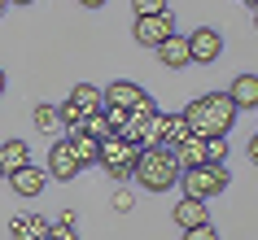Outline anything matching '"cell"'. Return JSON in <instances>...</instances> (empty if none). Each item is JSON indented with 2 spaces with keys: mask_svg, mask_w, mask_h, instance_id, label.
I'll list each match as a JSON object with an SVG mask.
<instances>
[{
  "mask_svg": "<svg viewBox=\"0 0 258 240\" xmlns=\"http://www.w3.org/2000/svg\"><path fill=\"white\" fill-rule=\"evenodd\" d=\"M179 184H184V197L210 201V197H219V192L228 188V171L215 166V162H202V166H192V171L179 175Z\"/></svg>",
  "mask_w": 258,
  "mask_h": 240,
  "instance_id": "obj_3",
  "label": "cell"
},
{
  "mask_svg": "<svg viewBox=\"0 0 258 240\" xmlns=\"http://www.w3.org/2000/svg\"><path fill=\"white\" fill-rule=\"evenodd\" d=\"M70 140V148H75V157H79V166H92V162H101V144H96L92 135H66Z\"/></svg>",
  "mask_w": 258,
  "mask_h": 240,
  "instance_id": "obj_17",
  "label": "cell"
},
{
  "mask_svg": "<svg viewBox=\"0 0 258 240\" xmlns=\"http://www.w3.org/2000/svg\"><path fill=\"white\" fill-rule=\"evenodd\" d=\"M236 114H241V109L232 105L228 92H206V96H197V101L184 105L188 131L202 135V140H210V135H228V127L236 122Z\"/></svg>",
  "mask_w": 258,
  "mask_h": 240,
  "instance_id": "obj_1",
  "label": "cell"
},
{
  "mask_svg": "<svg viewBox=\"0 0 258 240\" xmlns=\"http://www.w3.org/2000/svg\"><path fill=\"white\" fill-rule=\"evenodd\" d=\"M83 9H101V5H105V0H79Z\"/></svg>",
  "mask_w": 258,
  "mask_h": 240,
  "instance_id": "obj_29",
  "label": "cell"
},
{
  "mask_svg": "<svg viewBox=\"0 0 258 240\" xmlns=\"http://www.w3.org/2000/svg\"><path fill=\"white\" fill-rule=\"evenodd\" d=\"M61 122H66V135H79L83 131V122H88V114H83L79 105H75V101H61Z\"/></svg>",
  "mask_w": 258,
  "mask_h": 240,
  "instance_id": "obj_20",
  "label": "cell"
},
{
  "mask_svg": "<svg viewBox=\"0 0 258 240\" xmlns=\"http://www.w3.org/2000/svg\"><path fill=\"white\" fill-rule=\"evenodd\" d=\"M188 53H192V61L210 66V61H219V53H223V35L210 31V27H197V31L188 35Z\"/></svg>",
  "mask_w": 258,
  "mask_h": 240,
  "instance_id": "obj_7",
  "label": "cell"
},
{
  "mask_svg": "<svg viewBox=\"0 0 258 240\" xmlns=\"http://www.w3.org/2000/svg\"><path fill=\"white\" fill-rule=\"evenodd\" d=\"M184 140H192L188 122H184V114H171V118H166V144L162 148H179Z\"/></svg>",
  "mask_w": 258,
  "mask_h": 240,
  "instance_id": "obj_19",
  "label": "cell"
},
{
  "mask_svg": "<svg viewBox=\"0 0 258 240\" xmlns=\"http://www.w3.org/2000/svg\"><path fill=\"white\" fill-rule=\"evenodd\" d=\"M9 184H14V192L18 197H40L44 188H48V171H40V166H22V171H14L9 175Z\"/></svg>",
  "mask_w": 258,
  "mask_h": 240,
  "instance_id": "obj_8",
  "label": "cell"
},
{
  "mask_svg": "<svg viewBox=\"0 0 258 240\" xmlns=\"http://www.w3.org/2000/svg\"><path fill=\"white\" fill-rule=\"evenodd\" d=\"M70 101H75L88 118H92V114H105V88H96V83H75Z\"/></svg>",
  "mask_w": 258,
  "mask_h": 240,
  "instance_id": "obj_14",
  "label": "cell"
},
{
  "mask_svg": "<svg viewBox=\"0 0 258 240\" xmlns=\"http://www.w3.org/2000/svg\"><path fill=\"white\" fill-rule=\"evenodd\" d=\"M245 5H254V14H258V0H245Z\"/></svg>",
  "mask_w": 258,
  "mask_h": 240,
  "instance_id": "obj_33",
  "label": "cell"
},
{
  "mask_svg": "<svg viewBox=\"0 0 258 240\" xmlns=\"http://www.w3.org/2000/svg\"><path fill=\"white\" fill-rule=\"evenodd\" d=\"M179 175H184V166H179L175 148H140V157H136V184L140 188L166 192V188L179 184Z\"/></svg>",
  "mask_w": 258,
  "mask_h": 240,
  "instance_id": "obj_2",
  "label": "cell"
},
{
  "mask_svg": "<svg viewBox=\"0 0 258 240\" xmlns=\"http://www.w3.org/2000/svg\"><path fill=\"white\" fill-rule=\"evenodd\" d=\"M223 157H228V140H223V135H210V140H206V162L223 166Z\"/></svg>",
  "mask_w": 258,
  "mask_h": 240,
  "instance_id": "obj_22",
  "label": "cell"
},
{
  "mask_svg": "<svg viewBox=\"0 0 258 240\" xmlns=\"http://www.w3.org/2000/svg\"><path fill=\"white\" fill-rule=\"evenodd\" d=\"M158 57H162V66L166 70H184L192 66V53H188V35H171V40L158 48Z\"/></svg>",
  "mask_w": 258,
  "mask_h": 240,
  "instance_id": "obj_12",
  "label": "cell"
},
{
  "mask_svg": "<svg viewBox=\"0 0 258 240\" xmlns=\"http://www.w3.org/2000/svg\"><path fill=\"white\" fill-rule=\"evenodd\" d=\"M132 9H136V18H158L166 14V0H132Z\"/></svg>",
  "mask_w": 258,
  "mask_h": 240,
  "instance_id": "obj_23",
  "label": "cell"
},
{
  "mask_svg": "<svg viewBox=\"0 0 258 240\" xmlns=\"http://www.w3.org/2000/svg\"><path fill=\"white\" fill-rule=\"evenodd\" d=\"M136 157H140V148H132L122 135H109L105 144H101V166L114 179H136Z\"/></svg>",
  "mask_w": 258,
  "mask_h": 240,
  "instance_id": "obj_4",
  "label": "cell"
},
{
  "mask_svg": "<svg viewBox=\"0 0 258 240\" xmlns=\"http://www.w3.org/2000/svg\"><path fill=\"white\" fill-rule=\"evenodd\" d=\"M132 205H136L132 192H114V210H118V214H132Z\"/></svg>",
  "mask_w": 258,
  "mask_h": 240,
  "instance_id": "obj_27",
  "label": "cell"
},
{
  "mask_svg": "<svg viewBox=\"0 0 258 240\" xmlns=\"http://www.w3.org/2000/svg\"><path fill=\"white\" fill-rule=\"evenodd\" d=\"M228 96H232L236 109H258V74H236L232 88H228Z\"/></svg>",
  "mask_w": 258,
  "mask_h": 240,
  "instance_id": "obj_13",
  "label": "cell"
},
{
  "mask_svg": "<svg viewBox=\"0 0 258 240\" xmlns=\"http://www.w3.org/2000/svg\"><path fill=\"white\" fill-rule=\"evenodd\" d=\"M79 171H83V166H79V157H75L70 140L61 135V140H57V144L48 148V175H53V179H61V184H70V179H75Z\"/></svg>",
  "mask_w": 258,
  "mask_h": 240,
  "instance_id": "obj_6",
  "label": "cell"
},
{
  "mask_svg": "<svg viewBox=\"0 0 258 240\" xmlns=\"http://www.w3.org/2000/svg\"><path fill=\"white\" fill-rule=\"evenodd\" d=\"M249 162H254V166H258V135H254V140H249Z\"/></svg>",
  "mask_w": 258,
  "mask_h": 240,
  "instance_id": "obj_28",
  "label": "cell"
},
{
  "mask_svg": "<svg viewBox=\"0 0 258 240\" xmlns=\"http://www.w3.org/2000/svg\"><path fill=\"white\" fill-rule=\"evenodd\" d=\"M0 179H9V175H5V166H0Z\"/></svg>",
  "mask_w": 258,
  "mask_h": 240,
  "instance_id": "obj_34",
  "label": "cell"
},
{
  "mask_svg": "<svg viewBox=\"0 0 258 240\" xmlns=\"http://www.w3.org/2000/svg\"><path fill=\"white\" fill-rule=\"evenodd\" d=\"M145 88H136V83H127V79H118V83H109L105 88V105H114V109H127V114H132V109L140 105V101H145Z\"/></svg>",
  "mask_w": 258,
  "mask_h": 240,
  "instance_id": "obj_10",
  "label": "cell"
},
{
  "mask_svg": "<svg viewBox=\"0 0 258 240\" xmlns=\"http://www.w3.org/2000/svg\"><path fill=\"white\" fill-rule=\"evenodd\" d=\"M171 218H175L179 231H192V227H206V223H210V214H206V201H197V197H184L175 210H171Z\"/></svg>",
  "mask_w": 258,
  "mask_h": 240,
  "instance_id": "obj_9",
  "label": "cell"
},
{
  "mask_svg": "<svg viewBox=\"0 0 258 240\" xmlns=\"http://www.w3.org/2000/svg\"><path fill=\"white\" fill-rule=\"evenodd\" d=\"M0 96H5V66H0Z\"/></svg>",
  "mask_w": 258,
  "mask_h": 240,
  "instance_id": "obj_30",
  "label": "cell"
},
{
  "mask_svg": "<svg viewBox=\"0 0 258 240\" xmlns=\"http://www.w3.org/2000/svg\"><path fill=\"white\" fill-rule=\"evenodd\" d=\"M175 157H179V166H184V171H192V166H202V162H206V140H202V135H192V140H184V144L175 148Z\"/></svg>",
  "mask_w": 258,
  "mask_h": 240,
  "instance_id": "obj_16",
  "label": "cell"
},
{
  "mask_svg": "<svg viewBox=\"0 0 258 240\" xmlns=\"http://www.w3.org/2000/svg\"><path fill=\"white\" fill-rule=\"evenodd\" d=\"M53 223H44L40 214H18L14 223H9V236L14 240H48Z\"/></svg>",
  "mask_w": 258,
  "mask_h": 240,
  "instance_id": "obj_11",
  "label": "cell"
},
{
  "mask_svg": "<svg viewBox=\"0 0 258 240\" xmlns=\"http://www.w3.org/2000/svg\"><path fill=\"white\" fill-rule=\"evenodd\" d=\"M171 35H175V18H171V9L158 14V18H136V44H140V48H162Z\"/></svg>",
  "mask_w": 258,
  "mask_h": 240,
  "instance_id": "obj_5",
  "label": "cell"
},
{
  "mask_svg": "<svg viewBox=\"0 0 258 240\" xmlns=\"http://www.w3.org/2000/svg\"><path fill=\"white\" fill-rule=\"evenodd\" d=\"M27 162H31V148H27V140H5V144H0V166H5V175L22 171Z\"/></svg>",
  "mask_w": 258,
  "mask_h": 240,
  "instance_id": "obj_15",
  "label": "cell"
},
{
  "mask_svg": "<svg viewBox=\"0 0 258 240\" xmlns=\"http://www.w3.org/2000/svg\"><path fill=\"white\" fill-rule=\"evenodd\" d=\"M5 9H9V0H0V18H5Z\"/></svg>",
  "mask_w": 258,
  "mask_h": 240,
  "instance_id": "obj_31",
  "label": "cell"
},
{
  "mask_svg": "<svg viewBox=\"0 0 258 240\" xmlns=\"http://www.w3.org/2000/svg\"><path fill=\"white\" fill-rule=\"evenodd\" d=\"M184 240H219V231L206 223V227H192V231H184Z\"/></svg>",
  "mask_w": 258,
  "mask_h": 240,
  "instance_id": "obj_25",
  "label": "cell"
},
{
  "mask_svg": "<svg viewBox=\"0 0 258 240\" xmlns=\"http://www.w3.org/2000/svg\"><path fill=\"white\" fill-rule=\"evenodd\" d=\"M9 5H35V0H9Z\"/></svg>",
  "mask_w": 258,
  "mask_h": 240,
  "instance_id": "obj_32",
  "label": "cell"
},
{
  "mask_svg": "<svg viewBox=\"0 0 258 240\" xmlns=\"http://www.w3.org/2000/svg\"><path fill=\"white\" fill-rule=\"evenodd\" d=\"M35 127H40L44 135H57L66 122H61V109L57 105H35Z\"/></svg>",
  "mask_w": 258,
  "mask_h": 240,
  "instance_id": "obj_18",
  "label": "cell"
},
{
  "mask_svg": "<svg viewBox=\"0 0 258 240\" xmlns=\"http://www.w3.org/2000/svg\"><path fill=\"white\" fill-rule=\"evenodd\" d=\"M105 118H109V127H114V131H122L132 114H127V109H114V105H105Z\"/></svg>",
  "mask_w": 258,
  "mask_h": 240,
  "instance_id": "obj_24",
  "label": "cell"
},
{
  "mask_svg": "<svg viewBox=\"0 0 258 240\" xmlns=\"http://www.w3.org/2000/svg\"><path fill=\"white\" fill-rule=\"evenodd\" d=\"M83 135H92L96 144H105L109 135H118V131H114V127H109V118H105V114H92V118L83 122Z\"/></svg>",
  "mask_w": 258,
  "mask_h": 240,
  "instance_id": "obj_21",
  "label": "cell"
},
{
  "mask_svg": "<svg viewBox=\"0 0 258 240\" xmlns=\"http://www.w3.org/2000/svg\"><path fill=\"white\" fill-rule=\"evenodd\" d=\"M48 240H79V236H75V227H70V223H53Z\"/></svg>",
  "mask_w": 258,
  "mask_h": 240,
  "instance_id": "obj_26",
  "label": "cell"
}]
</instances>
